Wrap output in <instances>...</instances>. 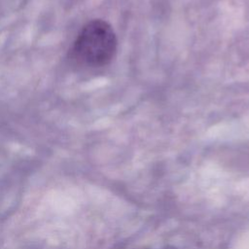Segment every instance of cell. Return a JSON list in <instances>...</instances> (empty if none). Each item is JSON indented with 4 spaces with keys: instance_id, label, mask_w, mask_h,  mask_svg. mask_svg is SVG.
Returning <instances> with one entry per match:
<instances>
[{
    "instance_id": "1",
    "label": "cell",
    "mask_w": 249,
    "mask_h": 249,
    "mask_svg": "<svg viewBox=\"0 0 249 249\" xmlns=\"http://www.w3.org/2000/svg\"><path fill=\"white\" fill-rule=\"evenodd\" d=\"M117 43L116 34L107 21L92 19L78 33L70 49V57L81 66L102 67L115 56Z\"/></svg>"
}]
</instances>
